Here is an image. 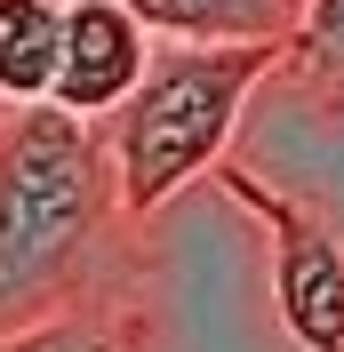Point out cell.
Wrapping results in <instances>:
<instances>
[{
  "label": "cell",
  "mask_w": 344,
  "mask_h": 352,
  "mask_svg": "<svg viewBox=\"0 0 344 352\" xmlns=\"http://www.w3.org/2000/svg\"><path fill=\"white\" fill-rule=\"evenodd\" d=\"M0 352H160V312L152 296H129L120 280H105L41 320L0 329Z\"/></svg>",
  "instance_id": "obj_5"
},
{
  "label": "cell",
  "mask_w": 344,
  "mask_h": 352,
  "mask_svg": "<svg viewBox=\"0 0 344 352\" xmlns=\"http://www.w3.org/2000/svg\"><path fill=\"white\" fill-rule=\"evenodd\" d=\"M280 65L297 80H312L321 96H344V0H297Z\"/></svg>",
  "instance_id": "obj_8"
},
{
  "label": "cell",
  "mask_w": 344,
  "mask_h": 352,
  "mask_svg": "<svg viewBox=\"0 0 344 352\" xmlns=\"http://www.w3.org/2000/svg\"><path fill=\"white\" fill-rule=\"evenodd\" d=\"M0 112H8V104H0Z\"/></svg>",
  "instance_id": "obj_9"
},
{
  "label": "cell",
  "mask_w": 344,
  "mask_h": 352,
  "mask_svg": "<svg viewBox=\"0 0 344 352\" xmlns=\"http://www.w3.org/2000/svg\"><path fill=\"white\" fill-rule=\"evenodd\" d=\"M152 32L136 24L129 0H65V24H56V72H48V104L80 112V120H105L129 80L144 72Z\"/></svg>",
  "instance_id": "obj_4"
},
{
  "label": "cell",
  "mask_w": 344,
  "mask_h": 352,
  "mask_svg": "<svg viewBox=\"0 0 344 352\" xmlns=\"http://www.w3.org/2000/svg\"><path fill=\"white\" fill-rule=\"evenodd\" d=\"M216 192L248 208L272 248V312L280 329L297 336L304 352H344V241L336 224L297 192H272L257 168H240V160H208Z\"/></svg>",
  "instance_id": "obj_3"
},
{
  "label": "cell",
  "mask_w": 344,
  "mask_h": 352,
  "mask_svg": "<svg viewBox=\"0 0 344 352\" xmlns=\"http://www.w3.org/2000/svg\"><path fill=\"white\" fill-rule=\"evenodd\" d=\"M160 41H288L297 0H129Z\"/></svg>",
  "instance_id": "obj_6"
},
{
  "label": "cell",
  "mask_w": 344,
  "mask_h": 352,
  "mask_svg": "<svg viewBox=\"0 0 344 352\" xmlns=\"http://www.w3.org/2000/svg\"><path fill=\"white\" fill-rule=\"evenodd\" d=\"M65 0H0V104H41L56 72Z\"/></svg>",
  "instance_id": "obj_7"
},
{
  "label": "cell",
  "mask_w": 344,
  "mask_h": 352,
  "mask_svg": "<svg viewBox=\"0 0 344 352\" xmlns=\"http://www.w3.org/2000/svg\"><path fill=\"white\" fill-rule=\"evenodd\" d=\"M120 184H112L105 120L65 104L0 112V329L41 320L120 272Z\"/></svg>",
  "instance_id": "obj_1"
},
{
  "label": "cell",
  "mask_w": 344,
  "mask_h": 352,
  "mask_svg": "<svg viewBox=\"0 0 344 352\" xmlns=\"http://www.w3.org/2000/svg\"><path fill=\"white\" fill-rule=\"evenodd\" d=\"M280 48L288 41H176L144 56L129 96L105 112V153L129 224L160 217L193 176H208V160H224L248 96L280 72Z\"/></svg>",
  "instance_id": "obj_2"
}]
</instances>
